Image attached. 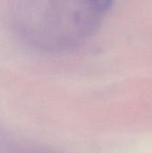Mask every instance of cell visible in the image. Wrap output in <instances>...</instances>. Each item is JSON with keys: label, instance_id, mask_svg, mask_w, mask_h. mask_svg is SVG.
Segmentation results:
<instances>
[{"label": "cell", "instance_id": "cell-1", "mask_svg": "<svg viewBox=\"0 0 152 153\" xmlns=\"http://www.w3.org/2000/svg\"><path fill=\"white\" fill-rule=\"evenodd\" d=\"M90 3L97 13H105L113 8L115 0H90Z\"/></svg>", "mask_w": 152, "mask_h": 153}]
</instances>
